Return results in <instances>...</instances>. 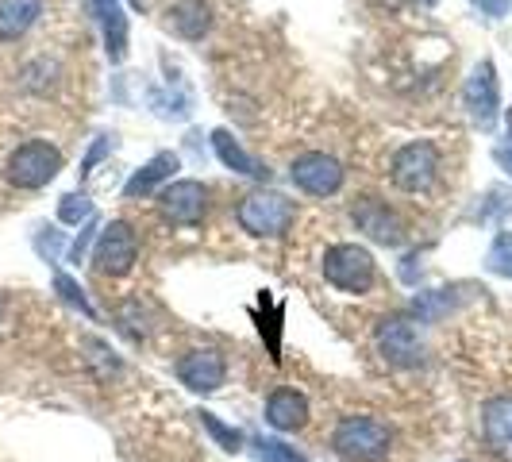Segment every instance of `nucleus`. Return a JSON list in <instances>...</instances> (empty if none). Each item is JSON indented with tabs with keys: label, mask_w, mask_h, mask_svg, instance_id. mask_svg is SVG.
Listing matches in <instances>:
<instances>
[{
	"label": "nucleus",
	"mask_w": 512,
	"mask_h": 462,
	"mask_svg": "<svg viewBox=\"0 0 512 462\" xmlns=\"http://www.w3.org/2000/svg\"><path fill=\"white\" fill-rule=\"evenodd\" d=\"M436 170H439L436 143L416 139L409 147H401L397 158H393V185L405 189V193H424L436 181Z\"/></svg>",
	"instance_id": "0eeeda50"
},
{
	"label": "nucleus",
	"mask_w": 512,
	"mask_h": 462,
	"mask_svg": "<svg viewBox=\"0 0 512 462\" xmlns=\"http://www.w3.org/2000/svg\"><path fill=\"white\" fill-rule=\"evenodd\" d=\"M466 108H470V120L474 124H493V116H497V104H501V89H497V70H493V62H482L474 74L466 77Z\"/></svg>",
	"instance_id": "9b49d317"
},
{
	"label": "nucleus",
	"mask_w": 512,
	"mask_h": 462,
	"mask_svg": "<svg viewBox=\"0 0 512 462\" xmlns=\"http://www.w3.org/2000/svg\"><path fill=\"white\" fill-rule=\"evenodd\" d=\"M509 139H512V112H509Z\"/></svg>",
	"instance_id": "393cba45"
},
{
	"label": "nucleus",
	"mask_w": 512,
	"mask_h": 462,
	"mask_svg": "<svg viewBox=\"0 0 512 462\" xmlns=\"http://www.w3.org/2000/svg\"><path fill=\"white\" fill-rule=\"evenodd\" d=\"M262 462H308V459L297 455V451H289L278 439H266V443H262Z\"/></svg>",
	"instance_id": "5701e85b"
},
{
	"label": "nucleus",
	"mask_w": 512,
	"mask_h": 462,
	"mask_svg": "<svg viewBox=\"0 0 512 462\" xmlns=\"http://www.w3.org/2000/svg\"><path fill=\"white\" fill-rule=\"evenodd\" d=\"M324 278L343 293H366L378 278V266L374 255L359 243H335L324 255Z\"/></svg>",
	"instance_id": "7ed1b4c3"
},
{
	"label": "nucleus",
	"mask_w": 512,
	"mask_h": 462,
	"mask_svg": "<svg viewBox=\"0 0 512 462\" xmlns=\"http://www.w3.org/2000/svg\"><path fill=\"white\" fill-rule=\"evenodd\" d=\"M459 462H466V459H459Z\"/></svg>",
	"instance_id": "bb28decb"
},
{
	"label": "nucleus",
	"mask_w": 512,
	"mask_h": 462,
	"mask_svg": "<svg viewBox=\"0 0 512 462\" xmlns=\"http://www.w3.org/2000/svg\"><path fill=\"white\" fill-rule=\"evenodd\" d=\"M266 424L278 432H297L308 424V401L297 389H274L266 401Z\"/></svg>",
	"instance_id": "ddd939ff"
},
{
	"label": "nucleus",
	"mask_w": 512,
	"mask_h": 462,
	"mask_svg": "<svg viewBox=\"0 0 512 462\" xmlns=\"http://www.w3.org/2000/svg\"><path fill=\"white\" fill-rule=\"evenodd\" d=\"M289 174H293V185L312 193V197H328V193H335V189L343 185V166H339V158L320 154V151L301 154Z\"/></svg>",
	"instance_id": "1a4fd4ad"
},
{
	"label": "nucleus",
	"mask_w": 512,
	"mask_h": 462,
	"mask_svg": "<svg viewBox=\"0 0 512 462\" xmlns=\"http://www.w3.org/2000/svg\"><path fill=\"white\" fill-rule=\"evenodd\" d=\"M212 147L220 154V162L228 166V170H239V174H251V178H266V170H262V162L251 158V154L243 151L235 139H231L228 131H212Z\"/></svg>",
	"instance_id": "f3484780"
},
{
	"label": "nucleus",
	"mask_w": 512,
	"mask_h": 462,
	"mask_svg": "<svg viewBox=\"0 0 512 462\" xmlns=\"http://www.w3.org/2000/svg\"><path fill=\"white\" fill-rule=\"evenodd\" d=\"M89 212H93V208H89V201L74 193V197H62V205H58V220H62V224H81Z\"/></svg>",
	"instance_id": "412c9836"
},
{
	"label": "nucleus",
	"mask_w": 512,
	"mask_h": 462,
	"mask_svg": "<svg viewBox=\"0 0 512 462\" xmlns=\"http://www.w3.org/2000/svg\"><path fill=\"white\" fill-rule=\"evenodd\" d=\"M0 320H4V297H0Z\"/></svg>",
	"instance_id": "b1692460"
},
{
	"label": "nucleus",
	"mask_w": 512,
	"mask_h": 462,
	"mask_svg": "<svg viewBox=\"0 0 512 462\" xmlns=\"http://www.w3.org/2000/svg\"><path fill=\"white\" fill-rule=\"evenodd\" d=\"M43 16V0H0V39L16 43Z\"/></svg>",
	"instance_id": "2eb2a0df"
},
{
	"label": "nucleus",
	"mask_w": 512,
	"mask_h": 462,
	"mask_svg": "<svg viewBox=\"0 0 512 462\" xmlns=\"http://www.w3.org/2000/svg\"><path fill=\"white\" fill-rule=\"evenodd\" d=\"M58 170H62V154L47 139L20 143L16 151L8 154V166H4V174L16 189H43V185H51L58 178Z\"/></svg>",
	"instance_id": "f03ea898"
},
{
	"label": "nucleus",
	"mask_w": 512,
	"mask_h": 462,
	"mask_svg": "<svg viewBox=\"0 0 512 462\" xmlns=\"http://www.w3.org/2000/svg\"><path fill=\"white\" fill-rule=\"evenodd\" d=\"M428 4H436V0H428Z\"/></svg>",
	"instance_id": "a878e982"
},
{
	"label": "nucleus",
	"mask_w": 512,
	"mask_h": 462,
	"mask_svg": "<svg viewBox=\"0 0 512 462\" xmlns=\"http://www.w3.org/2000/svg\"><path fill=\"white\" fill-rule=\"evenodd\" d=\"M332 447L347 462H378L393 447V432L378 416H343L332 432Z\"/></svg>",
	"instance_id": "f257e3e1"
},
{
	"label": "nucleus",
	"mask_w": 512,
	"mask_h": 462,
	"mask_svg": "<svg viewBox=\"0 0 512 462\" xmlns=\"http://www.w3.org/2000/svg\"><path fill=\"white\" fill-rule=\"evenodd\" d=\"M178 378L193 393H216L228 382V362L216 347H193L178 359Z\"/></svg>",
	"instance_id": "6e6552de"
},
{
	"label": "nucleus",
	"mask_w": 512,
	"mask_h": 462,
	"mask_svg": "<svg viewBox=\"0 0 512 462\" xmlns=\"http://www.w3.org/2000/svg\"><path fill=\"white\" fill-rule=\"evenodd\" d=\"M135 258H139V239H135L131 224L112 220V224L101 231L97 251H93L97 274H104V278H124V274L135 270Z\"/></svg>",
	"instance_id": "39448f33"
},
{
	"label": "nucleus",
	"mask_w": 512,
	"mask_h": 462,
	"mask_svg": "<svg viewBox=\"0 0 512 462\" xmlns=\"http://www.w3.org/2000/svg\"><path fill=\"white\" fill-rule=\"evenodd\" d=\"M54 285H58V293H62V297H66L70 305H77V308H81V312H85V316H93V305L85 301V293L77 289L74 278H66V274H58V278H54Z\"/></svg>",
	"instance_id": "4be33fe9"
},
{
	"label": "nucleus",
	"mask_w": 512,
	"mask_h": 462,
	"mask_svg": "<svg viewBox=\"0 0 512 462\" xmlns=\"http://www.w3.org/2000/svg\"><path fill=\"white\" fill-rule=\"evenodd\" d=\"M489 270L501 278H512V231H501L497 243L489 247Z\"/></svg>",
	"instance_id": "aec40b11"
},
{
	"label": "nucleus",
	"mask_w": 512,
	"mask_h": 462,
	"mask_svg": "<svg viewBox=\"0 0 512 462\" xmlns=\"http://www.w3.org/2000/svg\"><path fill=\"white\" fill-rule=\"evenodd\" d=\"M355 224L359 231H366L374 243H382V247H397L401 239H405V228H401V220H397V212L382 201H374V197H362L359 205H355Z\"/></svg>",
	"instance_id": "f8f14e48"
},
{
	"label": "nucleus",
	"mask_w": 512,
	"mask_h": 462,
	"mask_svg": "<svg viewBox=\"0 0 512 462\" xmlns=\"http://www.w3.org/2000/svg\"><path fill=\"white\" fill-rule=\"evenodd\" d=\"M166 16H170V27L178 31L181 39H201L208 31V24H212L205 0H174L166 8Z\"/></svg>",
	"instance_id": "dca6fc26"
},
{
	"label": "nucleus",
	"mask_w": 512,
	"mask_h": 462,
	"mask_svg": "<svg viewBox=\"0 0 512 462\" xmlns=\"http://www.w3.org/2000/svg\"><path fill=\"white\" fill-rule=\"evenodd\" d=\"M208 208V189L201 181H170L162 193H158V212L166 216V224L174 228H197L205 220Z\"/></svg>",
	"instance_id": "423d86ee"
},
{
	"label": "nucleus",
	"mask_w": 512,
	"mask_h": 462,
	"mask_svg": "<svg viewBox=\"0 0 512 462\" xmlns=\"http://www.w3.org/2000/svg\"><path fill=\"white\" fill-rule=\"evenodd\" d=\"M378 347H382L385 359L397 362V366H416L420 355H424L420 335H416V328L405 316H389V320L378 324Z\"/></svg>",
	"instance_id": "9d476101"
},
{
	"label": "nucleus",
	"mask_w": 512,
	"mask_h": 462,
	"mask_svg": "<svg viewBox=\"0 0 512 462\" xmlns=\"http://www.w3.org/2000/svg\"><path fill=\"white\" fill-rule=\"evenodd\" d=\"M174 170H178V158H174V154H154V158L147 162V166H143V170H135V178L128 181V189H124V193H128L131 201H135V197L151 193L158 181L170 178Z\"/></svg>",
	"instance_id": "a211bd4d"
},
{
	"label": "nucleus",
	"mask_w": 512,
	"mask_h": 462,
	"mask_svg": "<svg viewBox=\"0 0 512 462\" xmlns=\"http://www.w3.org/2000/svg\"><path fill=\"white\" fill-rule=\"evenodd\" d=\"M197 416H201V424H205L208 436L216 439L224 451H243V436H239L235 428H228L224 420H216V412H197Z\"/></svg>",
	"instance_id": "6ab92c4d"
},
{
	"label": "nucleus",
	"mask_w": 512,
	"mask_h": 462,
	"mask_svg": "<svg viewBox=\"0 0 512 462\" xmlns=\"http://www.w3.org/2000/svg\"><path fill=\"white\" fill-rule=\"evenodd\" d=\"M293 216H297V205L285 201L282 193H266V189L247 193L243 205H239V224H243V231L258 235V239H278V235H285L289 224H293Z\"/></svg>",
	"instance_id": "20e7f679"
},
{
	"label": "nucleus",
	"mask_w": 512,
	"mask_h": 462,
	"mask_svg": "<svg viewBox=\"0 0 512 462\" xmlns=\"http://www.w3.org/2000/svg\"><path fill=\"white\" fill-rule=\"evenodd\" d=\"M93 12L104 27V43H108V58L112 62H124L128 54V16L116 0H93Z\"/></svg>",
	"instance_id": "4468645a"
}]
</instances>
